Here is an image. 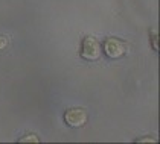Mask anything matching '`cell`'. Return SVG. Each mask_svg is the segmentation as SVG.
I'll list each match as a JSON object with an SVG mask.
<instances>
[{
  "mask_svg": "<svg viewBox=\"0 0 160 144\" xmlns=\"http://www.w3.org/2000/svg\"><path fill=\"white\" fill-rule=\"evenodd\" d=\"M28 137H31V135H28ZM31 140H32V141H38L37 138H35V135H32V138H22L20 141H31Z\"/></svg>",
  "mask_w": 160,
  "mask_h": 144,
  "instance_id": "cell-5",
  "label": "cell"
},
{
  "mask_svg": "<svg viewBox=\"0 0 160 144\" xmlns=\"http://www.w3.org/2000/svg\"><path fill=\"white\" fill-rule=\"evenodd\" d=\"M64 120L69 126L72 128H78V126H82L87 121V112L81 108H72L66 111V115H64Z\"/></svg>",
  "mask_w": 160,
  "mask_h": 144,
  "instance_id": "cell-1",
  "label": "cell"
},
{
  "mask_svg": "<svg viewBox=\"0 0 160 144\" xmlns=\"http://www.w3.org/2000/svg\"><path fill=\"white\" fill-rule=\"evenodd\" d=\"M82 56L86 58V59H98L99 56H101V46H99V43L95 39V38H92V36H88L84 39V43H82Z\"/></svg>",
  "mask_w": 160,
  "mask_h": 144,
  "instance_id": "cell-2",
  "label": "cell"
},
{
  "mask_svg": "<svg viewBox=\"0 0 160 144\" xmlns=\"http://www.w3.org/2000/svg\"><path fill=\"white\" fill-rule=\"evenodd\" d=\"M8 44H9L8 38H5V36H0V50H3V49L8 46Z\"/></svg>",
  "mask_w": 160,
  "mask_h": 144,
  "instance_id": "cell-4",
  "label": "cell"
},
{
  "mask_svg": "<svg viewBox=\"0 0 160 144\" xmlns=\"http://www.w3.org/2000/svg\"><path fill=\"white\" fill-rule=\"evenodd\" d=\"M104 49H105V53L110 58H119V56H122L123 53H125V44H123L122 41L116 39V38L107 39Z\"/></svg>",
  "mask_w": 160,
  "mask_h": 144,
  "instance_id": "cell-3",
  "label": "cell"
}]
</instances>
